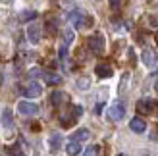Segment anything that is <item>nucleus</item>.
Listing matches in <instances>:
<instances>
[{"label":"nucleus","instance_id":"4468645a","mask_svg":"<svg viewBox=\"0 0 158 156\" xmlns=\"http://www.w3.org/2000/svg\"><path fill=\"white\" fill-rule=\"evenodd\" d=\"M48 145H50V152H58V150H60V145H62V137H60V133L50 135Z\"/></svg>","mask_w":158,"mask_h":156},{"label":"nucleus","instance_id":"5701e85b","mask_svg":"<svg viewBox=\"0 0 158 156\" xmlns=\"http://www.w3.org/2000/svg\"><path fill=\"white\" fill-rule=\"evenodd\" d=\"M154 39H156V44H158V33H156V37H154Z\"/></svg>","mask_w":158,"mask_h":156},{"label":"nucleus","instance_id":"0eeeda50","mask_svg":"<svg viewBox=\"0 0 158 156\" xmlns=\"http://www.w3.org/2000/svg\"><path fill=\"white\" fill-rule=\"evenodd\" d=\"M23 95H25L27 98H39L43 95V87H41V83H37V81H31L25 91H23Z\"/></svg>","mask_w":158,"mask_h":156},{"label":"nucleus","instance_id":"412c9836","mask_svg":"<svg viewBox=\"0 0 158 156\" xmlns=\"http://www.w3.org/2000/svg\"><path fill=\"white\" fill-rule=\"evenodd\" d=\"M123 4L122 2H116V0H112V2H110V8H114V10H118V8H122Z\"/></svg>","mask_w":158,"mask_h":156},{"label":"nucleus","instance_id":"2eb2a0df","mask_svg":"<svg viewBox=\"0 0 158 156\" xmlns=\"http://www.w3.org/2000/svg\"><path fill=\"white\" fill-rule=\"evenodd\" d=\"M91 137V133H89V129H77L75 133L72 135V141H77V143H83V141H87V139Z\"/></svg>","mask_w":158,"mask_h":156},{"label":"nucleus","instance_id":"ddd939ff","mask_svg":"<svg viewBox=\"0 0 158 156\" xmlns=\"http://www.w3.org/2000/svg\"><path fill=\"white\" fill-rule=\"evenodd\" d=\"M43 79L46 85H60L62 83V77L54 72H43Z\"/></svg>","mask_w":158,"mask_h":156},{"label":"nucleus","instance_id":"9d476101","mask_svg":"<svg viewBox=\"0 0 158 156\" xmlns=\"http://www.w3.org/2000/svg\"><path fill=\"white\" fill-rule=\"evenodd\" d=\"M141 60H143V64H145L147 68H152V66H156L158 56H156V52H154L152 48H145L143 54H141Z\"/></svg>","mask_w":158,"mask_h":156},{"label":"nucleus","instance_id":"a211bd4d","mask_svg":"<svg viewBox=\"0 0 158 156\" xmlns=\"http://www.w3.org/2000/svg\"><path fill=\"white\" fill-rule=\"evenodd\" d=\"M12 112H10V108H4V112H2V125L8 127V125H12Z\"/></svg>","mask_w":158,"mask_h":156},{"label":"nucleus","instance_id":"39448f33","mask_svg":"<svg viewBox=\"0 0 158 156\" xmlns=\"http://www.w3.org/2000/svg\"><path fill=\"white\" fill-rule=\"evenodd\" d=\"M43 37V27L39 25V23H29L27 25V39L31 44H37L39 41H41Z\"/></svg>","mask_w":158,"mask_h":156},{"label":"nucleus","instance_id":"f8f14e48","mask_svg":"<svg viewBox=\"0 0 158 156\" xmlns=\"http://www.w3.org/2000/svg\"><path fill=\"white\" fill-rule=\"evenodd\" d=\"M81 150H83L81 143L72 141V139L68 141V145H66V152H68V156H77V154H81Z\"/></svg>","mask_w":158,"mask_h":156},{"label":"nucleus","instance_id":"4be33fe9","mask_svg":"<svg viewBox=\"0 0 158 156\" xmlns=\"http://www.w3.org/2000/svg\"><path fill=\"white\" fill-rule=\"evenodd\" d=\"M12 156H25V154H23V152H14Z\"/></svg>","mask_w":158,"mask_h":156},{"label":"nucleus","instance_id":"f257e3e1","mask_svg":"<svg viewBox=\"0 0 158 156\" xmlns=\"http://www.w3.org/2000/svg\"><path fill=\"white\" fill-rule=\"evenodd\" d=\"M68 19L75 27H91V23H93V18H89V15L83 10H79V8H75V10H72L68 14Z\"/></svg>","mask_w":158,"mask_h":156},{"label":"nucleus","instance_id":"393cba45","mask_svg":"<svg viewBox=\"0 0 158 156\" xmlns=\"http://www.w3.org/2000/svg\"><path fill=\"white\" fill-rule=\"evenodd\" d=\"M118 156H127V154H118Z\"/></svg>","mask_w":158,"mask_h":156},{"label":"nucleus","instance_id":"b1692460","mask_svg":"<svg viewBox=\"0 0 158 156\" xmlns=\"http://www.w3.org/2000/svg\"><path fill=\"white\" fill-rule=\"evenodd\" d=\"M156 92H158V81H156Z\"/></svg>","mask_w":158,"mask_h":156},{"label":"nucleus","instance_id":"f03ea898","mask_svg":"<svg viewBox=\"0 0 158 156\" xmlns=\"http://www.w3.org/2000/svg\"><path fill=\"white\" fill-rule=\"evenodd\" d=\"M87 46H89V50L93 54H102L104 48H106V41H104V37L100 33H94V35H91L87 39Z\"/></svg>","mask_w":158,"mask_h":156},{"label":"nucleus","instance_id":"7ed1b4c3","mask_svg":"<svg viewBox=\"0 0 158 156\" xmlns=\"http://www.w3.org/2000/svg\"><path fill=\"white\" fill-rule=\"evenodd\" d=\"M137 112L139 114H158V102L152 98H141L137 102Z\"/></svg>","mask_w":158,"mask_h":156},{"label":"nucleus","instance_id":"aec40b11","mask_svg":"<svg viewBox=\"0 0 158 156\" xmlns=\"http://www.w3.org/2000/svg\"><path fill=\"white\" fill-rule=\"evenodd\" d=\"M98 149H100V146L91 145L89 149H85V154H83V156H98Z\"/></svg>","mask_w":158,"mask_h":156},{"label":"nucleus","instance_id":"dca6fc26","mask_svg":"<svg viewBox=\"0 0 158 156\" xmlns=\"http://www.w3.org/2000/svg\"><path fill=\"white\" fill-rule=\"evenodd\" d=\"M62 39H64V44H62V46H66V48H68V46L73 43V39H75V31H73V29H69V27L64 29V33H62Z\"/></svg>","mask_w":158,"mask_h":156},{"label":"nucleus","instance_id":"423d86ee","mask_svg":"<svg viewBox=\"0 0 158 156\" xmlns=\"http://www.w3.org/2000/svg\"><path fill=\"white\" fill-rule=\"evenodd\" d=\"M18 112L21 116H37L39 114V106L35 102H27V100H21L18 102Z\"/></svg>","mask_w":158,"mask_h":156},{"label":"nucleus","instance_id":"6e6552de","mask_svg":"<svg viewBox=\"0 0 158 156\" xmlns=\"http://www.w3.org/2000/svg\"><path fill=\"white\" fill-rule=\"evenodd\" d=\"M50 102H52L54 108H60V106H64V104L69 102V96H68V92H64V91H54L52 96H50Z\"/></svg>","mask_w":158,"mask_h":156},{"label":"nucleus","instance_id":"20e7f679","mask_svg":"<svg viewBox=\"0 0 158 156\" xmlns=\"http://www.w3.org/2000/svg\"><path fill=\"white\" fill-rule=\"evenodd\" d=\"M123 116H125V104L120 102V100H118V102H114L112 106L108 108V118L112 120V121H120Z\"/></svg>","mask_w":158,"mask_h":156},{"label":"nucleus","instance_id":"6ab92c4d","mask_svg":"<svg viewBox=\"0 0 158 156\" xmlns=\"http://www.w3.org/2000/svg\"><path fill=\"white\" fill-rule=\"evenodd\" d=\"M35 18H37V12L35 10H25V12L19 14V19L21 21H31V19H35Z\"/></svg>","mask_w":158,"mask_h":156},{"label":"nucleus","instance_id":"9b49d317","mask_svg":"<svg viewBox=\"0 0 158 156\" xmlns=\"http://www.w3.org/2000/svg\"><path fill=\"white\" fill-rule=\"evenodd\" d=\"M129 129L133 131V133H145V131H147V123L141 118H133L129 121Z\"/></svg>","mask_w":158,"mask_h":156},{"label":"nucleus","instance_id":"1a4fd4ad","mask_svg":"<svg viewBox=\"0 0 158 156\" xmlns=\"http://www.w3.org/2000/svg\"><path fill=\"white\" fill-rule=\"evenodd\" d=\"M94 72H97V75L100 77V79H108V77L114 75V69L110 64H106V62H100V64H97V68H94Z\"/></svg>","mask_w":158,"mask_h":156},{"label":"nucleus","instance_id":"f3484780","mask_svg":"<svg viewBox=\"0 0 158 156\" xmlns=\"http://www.w3.org/2000/svg\"><path fill=\"white\" fill-rule=\"evenodd\" d=\"M77 89L89 91L91 89V77H79V79H77Z\"/></svg>","mask_w":158,"mask_h":156}]
</instances>
